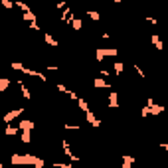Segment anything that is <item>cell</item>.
<instances>
[{
    "label": "cell",
    "instance_id": "obj_1",
    "mask_svg": "<svg viewBox=\"0 0 168 168\" xmlns=\"http://www.w3.org/2000/svg\"><path fill=\"white\" fill-rule=\"evenodd\" d=\"M10 162L14 166H34V168H44V158H38L34 154H12Z\"/></svg>",
    "mask_w": 168,
    "mask_h": 168
},
{
    "label": "cell",
    "instance_id": "obj_2",
    "mask_svg": "<svg viewBox=\"0 0 168 168\" xmlns=\"http://www.w3.org/2000/svg\"><path fill=\"white\" fill-rule=\"evenodd\" d=\"M107 56L117 57V56H119V50H117V48H95V59H97L99 63H101V61H103Z\"/></svg>",
    "mask_w": 168,
    "mask_h": 168
},
{
    "label": "cell",
    "instance_id": "obj_3",
    "mask_svg": "<svg viewBox=\"0 0 168 168\" xmlns=\"http://www.w3.org/2000/svg\"><path fill=\"white\" fill-rule=\"evenodd\" d=\"M24 111H26V109H22V107H20V109H14V111L6 113V115L2 117V121H4V123H10V121H14V119H18V117H20Z\"/></svg>",
    "mask_w": 168,
    "mask_h": 168
},
{
    "label": "cell",
    "instance_id": "obj_4",
    "mask_svg": "<svg viewBox=\"0 0 168 168\" xmlns=\"http://www.w3.org/2000/svg\"><path fill=\"white\" fill-rule=\"evenodd\" d=\"M22 73H26V75H30V77H38L40 81H48V77H45V75L42 73V71H36V69H30V67H26V69H24Z\"/></svg>",
    "mask_w": 168,
    "mask_h": 168
},
{
    "label": "cell",
    "instance_id": "obj_5",
    "mask_svg": "<svg viewBox=\"0 0 168 168\" xmlns=\"http://www.w3.org/2000/svg\"><path fill=\"white\" fill-rule=\"evenodd\" d=\"M18 127H20V131H28V133H32L36 125H34L32 119H24V121H20V123H18Z\"/></svg>",
    "mask_w": 168,
    "mask_h": 168
},
{
    "label": "cell",
    "instance_id": "obj_6",
    "mask_svg": "<svg viewBox=\"0 0 168 168\" xmlns=\"http://www.w3.org/2000/svg\"><path fill=\"white\" fill-rule=\"evenodd\" d=\"M16 83L20 85V91H22V97H24V99H26V101H30V99H32V93H30V89L26 87V83H24L22 79H16Z\"/></svg>",
    "mask_w": 168,
    "mask_h": 168
},
{
    "label": "cell",
    "instance_id": "obj_7",
    "mask_svg": "<svg viewBox=\"0 0 168 168\" xmlns=\"http://www.w3.org/2000/svg\"><path fill=\"white\" fill-rule=\"evenodd\" d=\"M63 154H65V156L69 158L71 162H77V160H79V158L75 156L73 152H71V148H69V140H63Z\"/></svg>",
    "mask_w": 168,
    "mask_h": 168
},
{
    "label": "cell",
    "instance_id": "obj_8",
    "mask_svg": "<svg viewBox=\"0 0 168 168\" xmlns=\"http://www.w3.org/2000/svg\"><path fill=\"white\" fill-rule=\"evenodd\" d=\"M109 107L111 109H117L119 107V93L117 91H111L109 93Z\"/></svg>",
    "mask_w": 168,
    "mask_h": 168
},
{
    "label": "cell",
    "instance_id": "obj_9",
    "mask_svg": "<svg viewBox=\"0 0 168 168\" xmlns=\"http://www.w3.org/2000/svg\"><path fill=\"white\" fill-rule=\"evenodd\" d=\"M85 119H87V123L93 125V127H101V119H95V115L93 113H85Z\"/></svg>",
    "mask_w": 168,
    "mask_h": 168
},
{
    "label": "cell",
    "instance_id": "obj_10",
    "mask_svg": "<svg viewBox=\"0 0 168 168\" xmlns=\"http://www.w3.org/2000/svg\"><path fill=\"white\" fill-rule=\"evenodd\" d=\"M133 162H134V158L131 156V154H125V156H123V164H121V168H133Z\"/></svg>",
    "mask_w": 168,
    "mask_h": 168
},
{
    "label": "cell",
    "instance_id": "obj_11",
    "mask_svg": "<svg viewBox=\"0 0 168 168\" xmlns=\"http://www.w3.org/2000/svg\"><path fill=\"white\" fill-rule=\"evenodd\" d=\"M44 40H45V44H48V45H52V48H57V40L54 38V36H52V34L45 32V34H44Z\"/></svg>",
    "mask_w": 168,
    "mask_h": 168
},
{
    "label": "cell",
    "instance_id": "obj_12",
    "mask_svg": "<svg viewBox=\"0 0 168 168\" xmlns=\"http://www.w3.org/2000/svg\"><path fill=\"white\" fill-rule=\"evenodd\" d=\"M150 40H152V44H154V48H156V50H162V48H164L162 40L158 38V34H152V36H150Z\"/></svg>",
    "mask_w": 168,
    "mask_h": 168
},
{
    "label": "cell",
    "instance_id": "obj_13",
    "mask_svg": "<svg viewBox=\"0 0 168 168\" xmlns=\"http://www.w3.org/2000/svg\"><path fill=\"white\" fill-rule=\"evenodd\" d=\"M18 133H22L20 127H6V129H4V134H6V136H12V134H18Z\"/></svg>",
    "mask_w": 168,
    "mask_h": 168
},
{
    "label": "cell",
    "instance_id": "obj_14",
    "mask_svg": "<svg viewBox=\"0 0 168 168\" xmlns=\"http://www.w3.org/2000/svg\"><path fill=\"white\" fill-rule=\"evenodd\" d=\"M22 18L26 22H30V24H36V18H38V16H36L34 12H26V14H22Z\"/></svg>",
    "mask_w": 168,
    "mask_h": 168
},
{
    "label": "cell",
    "instance_id": "obj_15",
    "mask_svg": "<svg viewBox=\"0 0 168 168\" xmlns=\"http://www.w3.org/2000/svg\"><path fill=\"white\" fill-rule=\"evenodd\" d=\"M71 26H73V30H81L83 28V22H81V18H77V16H73V20H71Z\"/></svg>",
    "mask_w": 168,
    "mask_h": 168
},
{
    "label": "cell",
    "instance_id": "obj_16",
    "mask_svg": "<svg viewBox=\"0 0 168 168\" xmlns=\"http://www.w3.org/2000/svg\"><path fill=\"white\" fill-rule=\"evenodd\" d=\"M8 87H10V79H8V77H2V79H0V93H4Z\"/></svg>",
    "mask_w": 168,
    "mask_h": 168
},
{
    "label": "cell",
    "instance_id": "obj_17",
    "mask_svg": "<svg viewBox=\"0 0 168 168\" xmlns=\"http://www.w3.org/2000/svg\"><path fill=\"white\" fill-rule=\"evenodd\" d=\"M162 111H164V105H156V103H154V105L150 107V115H160Z\"/></svg>",
    "mask_w": 168,
    "mask_h": 168
},
{
    "label": "cell",
    "instance_id": "obj_18",
    "mask_svg": "<svg viewBox=\"0 0 168 168\" xmlns=\"http://www.w3.org/2000/svg\"><path fill=\"white\" fill-rule=\"evenodd\" d=\"M16 6H18V8H20L24 14H26V12H32V10H30V6H28L26 2H22V0H16Z\"/></svg>",
    "mask_w": 168,
    "mask_h": 168
},
{
    "label": "cell",
    "instance_id": "obj_19",
    "mask_svg": "<svg viewBox=\"0 0 168 168\" xmlns=\"http://www.w3.org/2000/svg\"><path fill=\"white\" fill-rule=\"evenodd\" d=\"M77 103H79V109H81L83 113H89V111H91V109H89V105H87V101H85V99H79Z\"/></svg>",
    "mask_w": 168,
    "mask_h": 168
},
{
    "label": "cell",
    "instance_id": "obj_20",
    "mask_svg": "<svg viewBox=\"0 0 168 168\" xmlns=\"http://www.w3.org/2000/svg\"><path fill=\"white\" fill-rule=\"evenodd\" d=\"M85 14L89 16L91 20H95V22H97V20H99V18H101V16H99V12H97V10H87V12H85Z\"/></svg>",
    "mask_w": 168,
    "mask_h": 168
},
{
    "label": "cell",
    "instance_id": "obj_21",
    "mask_svg": "<svg viewBox=\"0 0 168 168\" xmlns=\"http://www.w3.org/2000/svg\"><path fill=\"white\" fill-rule=\"evenodd\" d=\"M95 87L97 89H103V87H109V83L105 79H95Z\"/></svg>",
    "mask_w": 168,
    "mask_h": 168
},
{
    "label": "cell",
    "instance_id": "obj_22",
    "mask_svg": "<svg viewBox=\"0 0 168 168\" xmlns=\"http://www.w3.org/2000/svg\"><path fill=\"white\" fill-rule=\"evenodd\" d=\"M30 140H32V133H28V131H22V143H26V145H28Z\"/></svg>",
    "mask_w": 168,
    "mask_h": 168
},
{
    "label": "cell",
    "instance_id": "obj_23",
    "mask_svg": "<svg viewBox=\"0 0 168 168\" xmlns=\"http://www.w3.org/2000/svg\"><path fill=\"white\" fill-rule=\"evenodd\" d=\"M123 69H125V65L121 63V61H117V63H115V75H121Z\"/></svg>",
    "mask_w": 168,
    "mask_h": 168
},
{
    "label": "cell",
    "instance_id": "obj_24",
    "mask_svg": "<svg viewBox=\"0 0 168 168\" xmlns=\"http://www.w3.org/2000/svg\"><path fill=\"white\" fill-rule=\"evenodd\" d=\"M52 166H54V168H73L71 164H67V162H54Z\"/></svg>",
    "mask_w": 168,
    "mask_h": 168
},
{
    "label": "cell",
    "instance_id": "obj_25",
    "mask_svg": "<svg viewBox=\"0 0 168 168\" xmlns=\"http://www.w3.org/2000/svg\"><path fill=\"white\" fill-rule=\"evenodd\" d=\"M56 87H57V91H61V93H65V95H69V91H71V89H67L63 83H57Z\"/></svg>",
    "mask_w": 168,
    "mask_h": 168
},
{
    "label": "cell",
    "instance_id": "obj_26",
    "mask_svg": "<svg viewBox=\"0 0 168 168\" xmlns=\"http://www.w3.org/2000/svg\"><path fill=\"white\" fill-rule=\"evenodd\" d=\"M10 67H12V69H18V71H24V69H26L24 63H10Z\"/></svg>",
    "mask_w": 168,
    "mask_h": 168
},
{
    "label": "cell",
    "instance_id": "obj_27",
    "mask_svg": "<svg viewBox=\"0 0 168 168\" xmlns=\"http://www.w3.org/2000/svg\"><path fill=\"white\" fill-rule=\"evenodd\" d=\"M65 131H79V125H63Z\"/></svg>",
    "mask_w": 168,
    "mask_h": 168
},
{
    "label": "cell",
    "instance_id": "obj_28",
    "mask_svg": "<svg viewBox=\"0 0 168 168\" xmlns=\"http://www.w3.org/2000/svg\"><path fill=\"white\" fill-rule=\"evenodd\" d=\"M140 113H143V119H145V117H148V115H150V107H148V105H145Z\"/></svg>",
    "mask_w": 168,
    "mask_h": 168
},
{
    "label": "cell",
    "instance_id": "obj_29",
    "mask_svg": "<svg viewBox=\"0 0 168 168\" xmlns=\"http://www.w3.org/2000/svg\"><path fill=\"white\" fill-rule=\"evenodd\" d=\"M134 71H136V73H138V75H140V77L145 79V71H143V69H140V67L136 65V63H134Z\"/></svg>",
    "mask_w": 168,
    "mask_h": 168
},
{
    "label": "cell",
    "instance_id": "obj_30",
    "mask_svg": "<svg viewBox=\"0 0 168 168\" xmlns=\"http://www.w3.org/2000/svg\"><path fill=\"white\" fill-rule=\"evenodd\" d=\"M2 6H4V8H12L14 4H12L10 0H2Z\"/></svg>",
    "mask_w": 168,
    "mask_h": 168
},
{
    "label": "cell",
    "instance_id": "obj_31",
    "mask_svg": "<svg viewBox=\"0 0 168 168\" xmlns=\"http://www.w3.org/2000/svg\"><path fill=\"white\" fill-rule=\"evenodd\" d=\"M146 22H150V24H158L156 18H152V16H146Z\"/></svg>",
    "mask_w": 168,
    "mask_h": 168
},
{
    "label": "cell",
    "instance_id": "obj_32",
    "mask_svg": "<svg viewBox=\"0 0 168 168\" xmlns=\"http://www.w3.org/2000/svg\"><path fill=\"white\" fill-rule=\"evenodd\" d=\"M109 75H111V73H109L107 69H101V77H109Z\"/></svg>",
    "mask_w": 168,
    "mask_h": 168
},
{
    "label": "cell",
    "instance_id": "obj_33",
    "mask_svg": "<svg viewBox=\"0 0 168 168\" xmlns=\"http://www.w3.org/2000/svg\"><path fill=\"white\" fill-rule=\"evenodd\" d=\"M57 8H59V10H61V8H67V4H65V0H63V2H57Z\"/></svg>",
    "mask_w": 168,
    "mask_h": 168
},
{
    "label": "cell",
    "instance_id": "obj_34",
    "mask_svg": "<svg viewBox=\"0 0 168 168\" xmlns=\"http://www.w3.org/2000/svg\"><path fill=\"white\" fill-rule=\"evenodd\" d=\"M146 105H148V107H152V105H154V99H152V97H148V99H146Z\"/></svg>",
    "mask_w": 168,
    "mask_h": 168
},
{
    "label": "cell",
    "instance_id": "obj_35",
    "mask_svg": "<svg viewBox=\"0 0 168 168\" xmlns=\"http://www.w3.org/2000/svg\"><path fill=\"white\" fill-rule=\"evenodd\" d=\"M158 146H160V148H164V150H168V143H158Z\"/></svg>",
    "mask_w": 168,
    "mask_h": 168
},
{
    "label": "cell",
    "instance_id": "obj_36",
    "mask_svg": "<svg viewBox=\"0 0 168 168\" xmlns=\"http://www.w3.org/2000/svg\"><path fill=\"white\" fill-rule=\"evenodd\" d=\"M30 26H32V30H36V32H40V26H38V22H36V24H30Z\"/></svg>",
    "mask_w": 168,
    "mask_h": 168
},
{
    "label": "cell",
    "instance_id": "obj_37",
    "mask_svg": "<svg viewBox=\"0 0 168 168\" xmlns=\"http://www.w3.org/2000/svg\"><path fill=\"white\" fill-rule=\"evenodd\" d=\"M48 69H50V71H57L59 67H57V65H48Z\"/></svg>",
    "mask_w": 168,
    "mask_h": 168
},
{
    "label": "cell",
    "instance_id": "obj_38",
    "mask_svg": "<svg viewBox=\"0 0 168 168\" xmlns=\"http://www.w3.org/2000/svg\"><path fill=\"white\" fill-rule=\"evenodd\" d=\"M0 168H6V166H4V164H0Z\"/></svg>",
    "mask_w": 168,
    "mask_h": 168
}]
</instances>
